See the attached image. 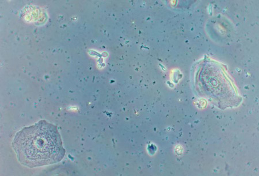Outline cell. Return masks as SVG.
<instances>
[{
	"label": "cell",
	"mask_w": 259,
	"mask_h": 176,
	"mask_svg": "<svg viewBox=\"0 0 259 176\" xmlns=\"http://www.w3.org/2000/svg\"><path fill=\"white\" fill-rule=\"evenodd\" d=\"M12 147L21 164L31 168L59 162L65 154L57 127L46 120L17 133Z\"/></svg>",
	"instance_id": "obj_1"
}]
</instances>
